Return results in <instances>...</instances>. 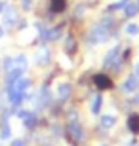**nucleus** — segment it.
<instances>
[{
  "label": "nucleus",
  "mask_w": 139,
  "mask_h": 146,
  "mask_svg": "<svg viewBox=\"0 0 139 146\" xmlns=\"http://www.w3.org/2000/svg\"><path fill=\"white\" fill-rule=\"evenodd\" d=\"M75 49H76V42H75V38H67V42H65V51L73 53Z\"/></svg>",
  "instance_id": "obj_13"
},
{
  "label": "nucleus",
  "mask_w": 139,
  "mask_h": 146,
  "mask_svg": "<svg viewBox=\"0 0 139 146\" xmlns=\"http://www.w3.org/2000/svg\"><path fill=\"white\" fill-rule=\"evenodd\" d=\"M27 114H29V110H19V112H17V118L25 119V118H27Z\"/></svg>",
  "instance_id": "obj_17"
},
{
  "label": "nucleus",
  "mask_w": 139,
  "mask_h": 146,
  "mask_svg": "<svg viewBox=\"0 0 139 146\" xmlns=\"http://www.w3.org/2000/svg\"><path fill=\"white\" fill-rule=\"evenodd\" d=\"M101 104H103V97H101V95H97L95 101H93V104H91V112L99 114V112H101Z\"/></svg>",
  "instance_id": "obj_10"
},
{
  "label": "nucleus",
  "mask_w": 139,
  "mask_h": 146,
  "mask_svg": "<svg viewBox=\"0 0 139 146\" xmlns=\"http://www.w3.org/2000/svg\"><path fill=\"white\" fill-rule=\"evenodd\" d=\"M10 146H25V141H23V139H13Z\"/></svg>",
  "instance_id": "obj_15"
},
{
  "label": "nucleus",
  "mask_w": 139,
  "mask_h": 146,
  "mask_svg": "<svg viewBox=\"0 0 139 146\" xmlns=\"http://www.w3.org/2000/svg\"><path fill=\"white\" fill-rule=\"evenodd\" d=\"M135 76H137V78H139V63H137V65H135Z\"/></svg>",
  "instance_id": "obj_19"
},
{
  "label": "nucleus",
  "mask_w": 139,
  "mask_h": 146,
  "mask_svg": "<svg viewBox=\"0 0 139 146\" xmlns=\"http://www.w3.org/2000/svg\"><path fill=\"white\" fill-rule=\"evenodd\" d=\"M65 133H67V137H69L73 142H80V139H82V129H80V125H75V123L67 125Z\"/></svg>",
  "instance_id": "obj_3"
},
{
  "label": "nucleus",
  "mask_w": 139,
  "mask_h": 146,
  "mask_svg": "<svg viewBox=\"0 0 139 146\" xmlns=\"http://www.w3.org/2000/svg\"><path fill=\"white\" fill-rule=\"evenodd\" d=\"M19 2L23 4V8H25V10H29V8L32 6V0H19Z\"/></svg>",
  "instance_id": "obj_16"
},
{
  "label": "nucleus",
  "mask_w": 139,
  "mask_h": 146,
  "mask_svg": "<svg viewBox=\"0 0 139 146\" xmlns=\"http://www.w3.org/2000/svg\"><path fill=\"white\" fill-rule=\"evenodd\" d=\"M67 8V0H50V10L54 13H61Z\"/></svg>",
  "instance_id": "obj_6"
},
{
  "label": "nucleus",
  "mask_w": 139,
  "mask_h": 146,
  "mask_svg": "<svg viewBox=\"0 0 139 146\" xmlns=\"http://www.w3.org/2000/svg\"><path fill=\"white\" fill-rule=\"evenodd\" d=\"M32 125H36V116L32 112H29L27 118H25V127H27V129H32Z\"/></svg>",
  "instance_id": "obj_12"
},
{
  "label": "nucleus",
  "mask_w": 139,
  "mask_h": 146,
  "mask_svg": "<svg viewBox=\"0 0 139 146\" xmlns=\"http://www.w3.org/2000/svg\"><path fill=\"white\" fill-rule=\"evenodd\" d=\"M57 95H59L61 101H67V99L71 97V84H61V86H59Z\"/></svg>",
  "instance_id": "obj_7"
},
{
  "label": "nucleus",
  "mask_w": 139,
  "mask_h": 146,
  "mask_svg": "<svg viewBox=\"0 0 139 146\" xmlns=\"http://www.w3.org/2000/svg\"><path fill=\"white\" fill-rule=\"evenodd\" d=\"M118 55H120V48H112L111 51L107 53V57H105V61H103V65H105V68H109V65H116V61H118Z\"/></svg>",
  "instance_id": "obj_4"
},
{
  "label": "nucleus",
  "mask_w": 139,
  "mask_h": 146,
  "mask_svg": "<svg viewBox=\"0 0 139 146\" xmlns=\"http://www.w3.org/2000/svg\"><path fill=\"white\" fill-rule=\"evenodd\" d=\"M10 135H11L10 125L4 123V125H2V129H0V139H10Z\"/></svg>",
  "instance_id": "obj_14"
},
{
  "label": "nucleus",
  "mask_w": 139,
  "mask_h": 146,
  "mask_svg": "<svg viewBox=\"0 0 139 146\" xmlns=\"http://www.w3.org/2000/svg\"><path fill=\"white\" fill-rule=\"evenodd\" d=\"M139 87V78L135 74H130L126 80H124V84H122V91H126V93H132V91H135Z\"/></svg>",
  "instance_id": "obj_2"
},
{
  "label": "nucleus",
  "mask_w": 139,
  "mask_h": 146,
  "mask_svg": "<svg viewBox=\"0 0 139 146\" xmlns=\"http://www.w3.org/2000/svg\"><path fill=\"white\" fill-rule=\"evenodd\" d=\"M0 146H2V144H0Z\"/></svg>",
  "instance_id": "obj_22"
},
{
  "label": "nucleus",
  "mask_w": 139,
  "mask_h": 146,
  "mask_svg": "<svg viewBox=\"0 0 139 146\" xmlns=\"http://www.w3.org/2000/svg\"><path fill=\"white\" fill-rule=\"evenodd\" d=\"M101 146H107V144H101Z\"/></svg>",
  "instance_id": "obj_21"
},
{
  "label": "nucleus",
  "mask_w": 139,
  "mask_h": 146,
  "mask_svg": "<svg viewBox=\"0 0 139 146\" xmlns=\"http://www.w3.org/2000/svg\"><path fill=\"white\" fill-rule=\"evenodd\" d=\"M2 36H4V29L0 27V38H2Z\"/></svg>",
  "instance_id": "obj_20"
},
{
  "label": "nucleus",
  "mask_w": 139,
  "mask_h": 146,
  "mask_svg": "<svg viewBox=\"0 0 139 146\" xmlns=\"http://www.w3.org/2000/svg\"><path fill=\"white\" fill-rule=\"evenodd\" d=\"M91 82H93V86H95L97 89H101V91L112 89V86H114L112 78H111L109 74H105V72H99V74H95L93 78H91Z\"/></svg>",
  "instance_id": "obj_1"
},
{
  "label": "nucleus",
  "mask_w": 139,
  "mask_h": 146,
  "mask_svg": "<svg viewBox=\"0 0 139 146\" xmlns=\"http://www.w3.org/2000/svg\"><path fill=\"white\" fill-rule=\"evenodd\" d=\"M126 34H130V36H137L139 34V25L137 23H130V25H126Z\"/></svg>",
  "instance_id": "obj_11"
},
{
  "label": "nucleus",
  "mask_w": 139,
  "mask_h": 146,
  "mask_svg": "<svg viewBox=\"0 0 139 146\" xmlns=\"http://www.w3.org/2000/svg\"><path fill=\"white\" fill-rule=\"evenodd\" d=\"M4 10H6V4H4V2H0V13H2Z\"/></svg>",
  "instance_id": "obj_18"
},
{
  "label": "nucleus",
  "mask_w": 139,
  "mask_h": 146,
  "mask_svg": "<svg viewBox=\"0 0 139 146\" xmlns=\"http://www.w3.org/2000/svg\"><path fill=\"white\" fill-rule=\"evenodd\" d=\"M114 123H116V118L111 116V114H105V116L101 118V127H105V129H111Z\"/></svg>",
  "instance_id": "obj_8"
},
{
  "label": "nucleus",
  "mask_w": 139,
  "mask_h": 146,
  "mask_svg": "<svg viewBox=\"0 0 139 146\" xmlns=\"http://www.w3.org/2000/svg\"><path fill=\"white\" fill-rule=\"evenodd\" d=\"M128 129L134 135H139V114H130L128 116Z\"/></svg>",
  "instance_id": "obj_5"
},
{
  "label": "nucleus",
  "mask_w": 139,
  "mask_h": 146,
  "mask_svg": "<svg viewBox=\"0 0 139 146\" xmlns=\"http://www.w3.org/2000/svg\"><path fill=\"white\" fill-rule=\"evenodd\" d=\"M124 15L126 17H134L135 13H137V10H139V6L137 4H124Z\"/></svg>",
  "instance_id": "obj_9"
}]
</instances>
